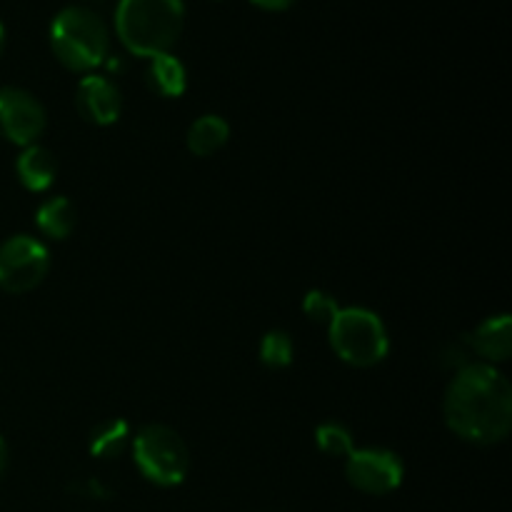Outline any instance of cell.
<instances>
[{"label":"cell","mask_w":512,"mask_h":512,"mask_svg":"<svg viewBox=\"0 0 512 512\" xmlns=\"http://www.w3.org/2000/svg\"><path fill=\"white\" fill-rule=\"evenodd\" d=\"M230 138V125L220 115H203L188 130V148L198 158L218 153Z\"/></svg>","instance_id":"13"},{"label":"cell","mask_w":512,"mask_h":512,"mask_svg":"<svg viewBox=\"0 0 512 512\" xmlns=\"http://www.w3.org/2000/svg\"><path fill=\"white\" fill-rule=\"evenodd\" d=\"M133 458L143 478L160 488L180 485L190 468L183 438L168 425H145L133 440Z\"/></svg>","instance_id":"5"},{"label":"cell","mask_w":512,"mask_h":512,"mask_svg":"<svg viewBox=\"0 0 512 512\" xmlns=\"http://www.w3.org/2000/svg\"><path fill=\"white\" fill-rule=\"evenodd\" d=\"M345 463V475L350 485L360 493L368 495H388L400 488L405 468L395 453L385 448H355Z\"/></svg>","instance_id":"7"},{"label":"cell","mask_w":512,"mask_h":512,"mask_svg":"<svg viewBox=\"0 0 512 512\" xmlns=\"http://www.w3.org/2000/svg\"><path fill=\"white\" fill-rule=\"evenodd\" d=\"M145 75H148L150 88L163 95V98H178V95L185 93V85H188L185 65L173 53L153 55Z\"/></svg>","instance_id":"11"},{"label":"cell","mask_w":512,"mask_h":512,"mask_svg":"<svg viewBox=\"0 0 512 512\" xmlns=\"http://www.w3.org/2000/svg\"><path fill=\"white\" fill-rule=\"evenodd\" d=\"M130 440V428L123 418H110L100 423L90 435V455L95 458H118Z\"/></svg>","instance_id":"14"},{"label":"cell","mask_w":512,"mask_h":512,"mask_svg":"<svg viewBox=\"0 0 512 512\" xmlns=\"http://www.w3.org/2000/svg\"><path fill=\"white\" fill-rule=\"evenodd\" d=\"M183 0H120L115 30L125 48L140 58L170 53L183 33Z\"/></svg>","instance_id":"2"},{"label":"cell","mask_w":512,"mask_h":512,"mask_svg":"<svg viewBox=\"0 0 512 512\" xmlns=\"http://www.w3.org/2000/svg\"><path fill=\"white\" fill-rule=\"evenodd\" d=\"M445 423L468 443H500L512 425L508 378L488 363H468L460 368L445 393Z\"/></svg>","instance_id":"1"},{"label":"cell","mask_w":512,"mask_h":512,"mask_svg":"<svg viewBox=\"0 0 512 512\" xmlns=\"http://www.w3.org/2000/svg\"><path fill=\"white\" fill-rule=\"evenodd\" d=\"M293 353V340H290V335L283 333V330H273V333L265 335L263 343H260V360L273 370L288 368V365L293 363Z\"/></svg>","instance_id":"17"},{"label":"cell","mask_w":512,"mask_h":512,"mask_svg":"<svg viewBox=\"0 0 512 512\" xmlns=\"http://www.w3.org/2000/svg\"><path fill=\"white\" fill-rule=\"evenodd\" d=\"M250 3H255L258 8H263V10H285V8H290L295 0H250Z\"/></svg>","instance_id":"20"},{"label":"cell","mask_w":512,"mask_h":512,"mask_svg":"<svg viewBox=\"0 0 512 512\" xmlns=\"http://www.w3.org/2000/svg\"><path fill=\"white\" fill-rule=\"evenodd\" d=\"M470 348L490 363H503L512 353V320L508 313L488 318L473 335Z\"/></svg>","instance_id":"10"},{"label":"cell","mask_w":512,"mask_h":512,"mask_svg":"<svg viewBox=\"0 0 512 512\" xmlns=\"http://www.w3.org/2000/svg\"><path fill=\"white\" fill-rule=\"evenodd\" d=\"M303 313L310 320H315V323L330 325L335 320V315L340 313V305L333 295L323 293V290H310L303 300Z\"/></svg>","instance_id":"18"},{"label":"cell","mask_w":512,"mask_h":512,"mask_svg":"<svg viewBox=\"0 0 512 512\" xmlns=\"http://www.w3.org/2000/svg\"><path fill=\"white\" fill-rule=\"evenodd\" d=\"M5 468H8V445L0 438V475L5 473Z\"/></svg>","instance_id":"21"},{"label":"cell","mask_w":512,"mask_h":512,"mask_svg":"<svg viewBox=\"0 0 512 512\" xmlns=\"http://www.w3.org/2000/svg\"><path fill=\"white\" fill-rule=\"evenodd\" d=\"M3 43H5V28L3 23H0V50H3Z\"/></svg>","instance_id":"22"},{"label":"cell","mask_w":512,"mask_h":512,"mask_svg":"<svg viewBox=\"0 0 512 512\" xmlns=\"http://www.w3.org/2000/svg\"><path fill=\"white\" fill-rule=\"evenodd\" d=\"M108 28L103 18L83 5H68L50 23V48L70 70H93L108 58Z\"/></svg>","instance_id":"3"},{"label":"cell","mask_w":512,"mask_h":512,"mask_svg":"<svg viewBox=\"0 0 512 512\" xmlns=\"http://www.w3.org/2000/svg\"><path fill=\"white\" fill-rule=\"evenodd\" d=\"M75 105L88 123L110 125L120 118L123 98L118 85L110 83L103 75H85L75 93Z\"/></svg>","instance_id":"9"},{"label":"cell","mask_w":512,"mask_h":512,"mask_svg":"<svg viewBox=\"0 0 512 512\" xmlns=\"http://www.w3.org/2000/svg\"><path fill=\"white\" fill-rule=\"evenodd\" d=\"M45 130V110L20 88H0V138L15 145H35Z\"/></svg>","instance_id":"8"},{"label":"cell","mask_w":512,"mask_h":512,"mask_svg":"<svg viewBox=\"0 0 512 512\" xmlns=\"http://www.w3.org/2000/svg\"><path fill=\"white\" fill-rule=\"evenodd\" d=\"M315 443L323 450L325 455H333V458H348L355 450L353 435L345 425L340 423H325L315 430Z\"/></svg>","instance_id":"16"},{"label":"cell","mask_w":512,"mask_h":512,"mask_svg":"<svg viewBox=\"0 0 512 512\" xmlns=\"http://www.w3.org/2000/svg\"><path fill=\"white\" fill-rule=\"evenodd\" d=\"M75 490H80V493L85 495V498H108V490L103 488V485L98 483V480H88L85 485H78Z\"/></svg>","instance_id":"19"},{"label":"cell","mask_w":512,"mask_h":512,"mask_svg":"<svg viewBox=\"0 0 512 512\" xmlns=\"http://www.w3.org/2000/svg\"><path fill=\"white\" fill-rule=\"evenodd\" d=\"M48 268V250L30 235H15L0 245V288L5 293H28L38 288Z\"/></svg>","instance_id":"6"},{"label":"cell","mask_w":512,"mask_h":512,"mask_svg":"<svg viewBox=\"0 0 512 512\" xmlns=\"http://www.w3.org/2000/svg\"><path fill=\"white\" fill-rule=\"evenodd\" d=\"M55 158L40 145H28L18 158V178L33 193L48 190L55 180Z\"/></svg>","instance_id":"12"},{"label":"cell","mask_w":512,"mask_h":512,"mask_svg":"<svg viewBox=\"0 0 512 512\" xmlns=\"http://www.w3.org/2000/svg\"><path fill=\"white\" fill-rule=\"evenodd\" d=\"M330 330V345L340 360L355 368L378 365L388 355V330L383 320L365 308H340Z\"/></svg>","instance_id":"4"},{"label":"cell","mask_w":512,"mask_h":512,"mask_svg":"<svg viewBox=\"0 0 512 512\" xmlns=\"http://www.w3.org/2000/svg\"><path fill=\"white\" fill-rule=\"evenodd\" d=\"M38 228L48 238L63 240L73 233L75 228V208L68 198H50L48 203L40 205L38 210Z\"/></svg>","instance_id":"15"}]
</instances>
